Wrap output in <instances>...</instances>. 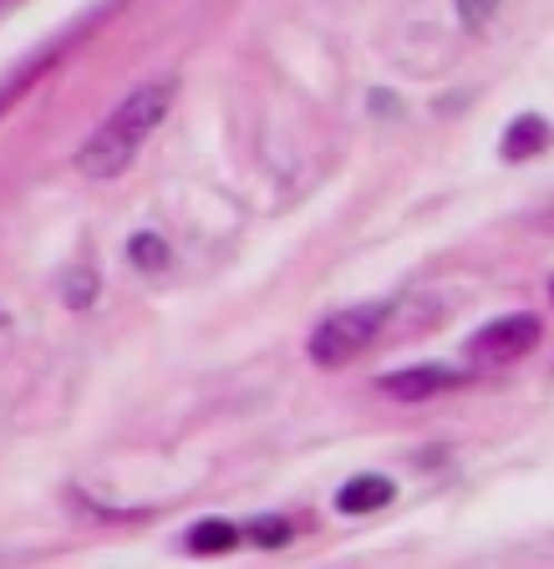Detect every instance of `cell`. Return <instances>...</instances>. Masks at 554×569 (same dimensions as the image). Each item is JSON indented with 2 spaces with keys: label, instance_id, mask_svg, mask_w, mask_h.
Masks as SVG:
<instances>
[{
  "label": "cell",
  "instance_id": "6da1fadb",
  "mask_svg": "<svg viewBox=\"0 0 554 569\" xmlns=\"http://www.w3.org/2000/svg\"><path fill=\"white\" fill-rule=\"evenodd\" d=\"M174 87H178L174 77H154V82L132 87L102 118V128L77 148V168H82L87 178H118L122 168L132 163V153L148 142V132L164 122L168 102H174Z\"/></svg>",
  "mask_w": 554,
  "mask_h": 569
},
{
  "label": "cell",
  "instance_id": "7c38bea8",
  "mask_svg": "<svg viewBox=\"0 0 554 569\" xmlns=\"http://www.w3.org/2000/svg\"><path fill=\"white\" fill-rule=\"evenodd\" d=\"M544 224H550V229H554V213H544Z\"/></svg>",
  "mask_w": 554,
  "mask_h": 569
},
{
  "label": "cell",
  "instance_id": "8992f818",
  "mask_svg": "<svg viewBox=\"0 0 554 569\" xmlns=\"http://www.w3.org/2000/svg\"><path fill=\"white\" fill-rule=\"evenodd\" d=\"M392 478H382V473H362V478H352V483L336 493V509L342 513H372V509H382V503H392Z\"/></svg>",
  "mask_w": 554,
  "mask_h": 569
},
{
  "label": "cell",
  "instance_id": "8fae6325",
  "mask_svg": "<svg viewBox=\"0 0 554 569\" xmlns=\"http://www.w3.org/2000/svg\"><path fill=\"white\" fill-rule=\"evenodd\" d=\"M92 296H97V280H92V274H71V280H67V306H77V310H82V306H92Z\"/></svg>",
  "mask_w": 554,
  "mask_h": 569
},
{
  "label": "cell",
  "instance_id": "52a82bcc",
  "mask_svg": "<svg viewBox=\"0 0 554 569\" xmlns=\"http://www.w3.org/2000/svg\"><path fill=\"white\" fill-rule=\"evenodd\" d=\"M239 523H225V519H204L189 529V549L194 555H229V549H239Z\"/></svg>",
  "mask_w": 554,
  "mask_h": 569
},
{
  "label": "cell",
  "instance_id": "7a4b0ae2",
  "mask_svg": "<svg viewBox=\"0 0 554 569\" xmlns=\"http://www.w3.org/2000/svg\"><path fill=\"white\" fill-rule=\"evenodd\" d=\"M382 320H387V306H346V310H336V316H326L316 326V336H310V361L326 371L356 361L366 346L377 341Z\"/></svg>",
  "mask_w": 554,
  "mask_h": 569
},
{
  "label": "cell",
  "instance_id": "3957f363",
  "mask_svg": "<svg viewBox=\"0 0 554 569\" xmlns=\"http://www.w3.org/2000/svg\"><path fill=\"white\" fill-rule=\"evenodd\" d=\"M540 346V316L534 310H520V316H498L494 326H484V331L473 336L463 351H468L473 367H508V361H520L524 351H534Z\"/></svg>",
  "mask_w": 554,
  "mask_h": 569
},
{
  "label": "cell",
  "instance_id": "5b68a950",
  "mask_svg": "<svg viewBox=\"0 0 554 569\" xmlns=\"http://www.w3.org/2000/svg\"><path fill=\"white\" fill-rule=\"evenodd\" d=\"M550 148V122L534 118V112H524V118H514L504 128V142H498V158L504 163H520V158H534Z\"/></svg>",
  "mask_w": 554,
  "mask_h": 569
},
{
  "label": "cell",
  "instance_id": "ba28073f",
  "mask_svg": "<svg viewBox=\"0 0 554 569\" xmlns=\"http://www.w3.org/2000/svg\"><path fill=\"white\" fill-rule=\"evenodd\" d=\"M128 254H132V264H138V270H164L168 264V244L158 234H132V244H128Z\"/></svg>",
  "mask_w": 554,
  "mask_h": 569
},
{
  "label": "cell",
  "instance_id": "9c48e42d",
  "mask_svg": "<svg viewBox=\"0 0 554 569\" xmlns=\"http://www.w3.org/2000/svg\"><path fill=\"white\" fill-rule=\"evenodd\" d=\"M245 533H249V539H255L260 549H280V545H290V523H285V519H255Z\"/></svg>",
  "mask_w": 554,
  "mask_h": 569
},
{
  "label": "cell",
  "instance_id": "30bf717a",
  "mask_svg": "<svg viewBox=\"0 0 554 569\" xmlns=\"http://www.w3.org/2000/svg\"><path fill=\"white\" fill-rule=\"evenodd\" d=\"M494 11H498V0H458V16L468 31H484V26L494 21Z\"/></svg>",
  "mask_w": 554,
  "mask_h": 569
},
{
  "label": "cell",
  "instance_id": "277c9868",
  "mask_svg": "<svg viewBox=\"0 0 554 569\" xmlns=\"http://www.w3.org/2000/svg\"><path fill=\"white\" fill-rule=\"evenodd\" d=\"M463 371L448 367H413V371H397V377H382V391L387 397H402V402H423V397H437V391L458 387Z\"/></svg>",
  "mask_w": 554,
  "mask_h": 569
}]
</instances>
